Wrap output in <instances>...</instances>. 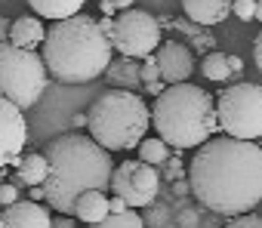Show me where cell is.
<instances>
[{"mask_svg":"<svg viewBox=\"0 0 262 228\" xmlns=\"http://www.w3.org/2000/svg\"><path fill=\"white\" fill-rule=\"evenodd\" d=\"M167 86H170V83H167V80L161 77V80H151V83H145V93H151V96L158 99V96H161V93H164Z\"/></svg>","mask_w":262,"mask_h":228,"instance_id":"cell-28","label":"cell"},{"mask_svg":"<svg viewBox=\"0 0 262 228\" xmlns=\"http://www.w3.org/2000/svg\"><path fill=\"white\" fill-rule=\"evenodd\" d=\"M136 0H99V10H102V16H117V13H123V10H129Z\"/></svg>","mask_w":262,"mask_h":228,"instance_id":"cell-24","label":"cell"},{"mask_svg":"<svg viewBox=\"0 0 262 228\" xmlns=\"http://www.w3.org/2000/svg\"><path fill=\"white\" fill-rule=\"evenodd\" d=\"M111 43H114V50L120 56L145 59V56H151L161 47V22L148 10L129 7V10H123V13L114 16Z\"/></svg>","mask_w":262,"mask_h":228,"instance_id":"cell-8","label":"cell"},{"mask_svg":"<svg viewBox=\"0 0 262 228\" xmlns=\"http://www.w3.org/2000/svg\"><path fill=\"white\" fill-rule=\"evenodd\" d=\"M176 225H179V228H198V225H201V213H198L194 207H188V210H179V216H176Z\"/></svg>","mask_w":262,"mask_h":228,"instance_id":"cell-26","label":"cell"},{"mask_svg":"<svg viewBox=\"0 0 262 228\" xmlns=\"http://www.w3.org/2000/svg\"><path fill=\"white\" fill-rule=\"evenodd\" d=\"M219 130L237 139H262V86L259 83H231L216 99Z\"/></svg>","mask_w":262,"mask_h":228,"instance_id":"cell-7","label":"cell"},{"mask_svg":"<svg viewBox=\"0 0 262 228\" xmlns=\"http://www.w3.org/2000/svg\"><path fill=\"white\" fill-rule=\"evenodd\" d=\"M231 4L234 0H182V10L194 25H219L231 16Z\"/></svg>","mask_w":262,"mask_h":228,"instance_id":"cell-13","label":"cell"},{"mask_svg":"<svg viewBox=\"0 0 262 228\" xmlns=\"http://www.w3.org/2000/svg\"><path fill=\"white\" fill-rule=\"evenodd\" d=\"M10 40L25 47V50H37L43 40H47V31H43V22L37 16H19L13 25H10Z\"/></svg>","mask_w":262,"mask_h":228,"instance_id":"cell-17","label":"cell"},{"mask_svg":"<svg viewBox=\"0 0 262 228\" xmlns=\"http://www.w3.org/2000/svg\"><path fill=\"white\" fill-rule=\"evenodd\" d=\"M108 203H111V213H120V210H126L129 203L120 197V194H114V197H108Z\"/></svg>","mask_w":262,"mask_h":228,"instance_id":"cell-31","label":"cell"},{"mask_svg":"<svg viewBox=\"0 0 262 228\" xmlns=\"http://www.w3.org/2000/svg\"><path fill=\"white\" fill-rule=\"evenodd\" d=\"M222 228H262V216L256 213H241V216H228V222Z\"/></svg>","mask_w":262,"mask_h":228,"instance_id":"cell-22","label":"cell"},{"mask_svg":"<svg viewBox=\"0 0 262 228\" xmlns=\"http://www.w3.org/2000/svg\"><path fill=\"white\" fill-rule=\"evenodd\" d=\"M228 68H231V74H241V68H244V62H241L237 56H228Z\"/></svg>","mask_w":262,"mask_h":228,"instance_id":"cell-33","label":"cell"},{"mask_svg":"<svg viewBox=\"0 0 262 228\" xmlns=\"http://www.w3.org/2000/svg\"><path fill=\"white\" fill-rule=\"evenodd\" d=\"M155 59L161 65V77L167 83H185L194 71V53L179 43V40H161V47L155 50Z\"/></svg>","mask_w":262,"mask_h":228,"instance_id":"cell-11","label":"cell"},{"mask_svg":"<svg viewBox=\"0 0 262 228\" xmlns=\"http://www.w3.org/2000/svg\"><path fill=\"white\" fill-rule=\"evenodd\" d=\"M114 16H68L50 25L43 40V62L50 74L62 83H90L108 71L114 62L111 43Z\"/></svg>","mask_w":262,"mask_h":228,"instance_id":"cell-2","label":"cell"},{"mask_svg":"<svg viewBox=\"0 0 262 228\" xmlns=\"http://www.w3.org/2000/svg\"><path fill=\"white\" fill-rule=\"evenodd\" d=\"M256 19L262 22V0H256Z\"/></svg>","mask_w":262,"mask_h":228,"instance_id":"cell-35","label":"cell"},{"mask_svg":"<svg viewBox=\"0 0 262 228\" xmlns=\"http://www.w3.org/2000/svg\"><path fill=\"white\" fill-rule=\"evenodd\" d=\"M253 59H256V68L262 71V31H259L256 40H253Z\"/></svg>","mask_w":262,"mask_h":228,"instance_id":"cell-30","label":"cell"},{"mask_svg":"<svg viewBox=\"0 0 262 228\" xmlns=\"http://www.w3.org/2000/svg\"><path fill=\"white\" fill-rule=\"evenodd\" d=\"M173 191H176V194H188V191H191V182H188V179H179Z\"/></svg>","mask_w":262,"mask_h":228,"instance_id":"cell-34","label":"cell"},{"mask_svg":"<svg viewBox=\"0 0 262 228\" xmlns=\"http://www.w3.org/2000/svg\"><path fill=\"white\" fill-rule=\"evenodd\" d=\"M231 16H237L241 22H253L256 19V0H234V4H231Z\"/></svg>","mask_w":262,"mask_h":228,"instance_id":"cell-23","label":"cell"},{"mask_svg":"<svg viewBox=\"0 0 262 228\" xmlns=\"http://www.w3.org/2000/svg\"><path fill=\"white\" fill-rule=\"evenodd\" d=\"M191 194L219 216L250 213L262 200V148L256 139H207L188 164Z\"/></svg>","mask_w":262,"mask_h":228,"instance_id":"cell-1","label":"cell"},{"mask_svg":"<svg viewBox=\"0 0 262 228\" xmlns=\"http://www.w3.org/2000/svg\"><path fill=\"white\" fill-rule=\"evenodd\" d=\"M151 127L170 148H201L219 130L216 99L194 83H170L151 105Z\"/></svg>","mask_w":262,"mask_h":228,"instance_id":"cell-4","label":"cell"},{"mask_svg":"<svg viewBox=\"0 0 262 228\" xmlns=\"http://www.w3.org/2000/svg\"><path fill=\"white\" fill-rule=\"evenodd\" d=\"M47 83L50 68L43 56L13 40H0V96H7L19 108H31L47 93Z\"/></svg>","mask_w":262,"mask_h":228,"instance_id":"cell-6","label":"cell"},{"mask_svg":"<svg viewBox=\"0 0 262 228\" xmlns=\"http://www.w3.org/2000/svg\"><path fill=\"white\" fill-rule=\"evenodd\" d=\"M4 173H7V167H4V170H0V179H4Z\"/></svg>","mask_w":262,"mask_h":228,"instance_id":"cell-36","label":"cell"},{"mask_svg":"<svg viewBox=\"0 0 262 228\" xmlns=\"http://www.w3.org/2000/svg\"><path fill=\"white\" fill-rule=\"evenodd\" d=\"M90 228H145V219H142V213H136L133 207H126V210H120V213H108L102 222H96V225H90Z\"/></svg>","mask_w":262,"mask_h":228,"instance_id":"cell-19","label":"cell"},{"mask_svg":"<svg viewBox=\"0 0 262 228\" xmlns=\"http://www.w3.org/2000/svg\"><path fill=\"white\" fill-rule=\"evenodd\" d=\"M10 25L13 22H7L4 16H0V40H10Z\"/></svg>","mask_w":262,"mask_h":228,"instance_id":"cell-32","label":"cell"},{"mask_svg":"<svg viewBox=\"0 0 262 228\" xmlns=\"http://www.w3.org/2000/svg\"><path fill=\"white\" fill-rule=\"evenodd\" d=\"M50 176V161L43 151H28L16 161V182L25 185V188H34V185H43Z\"/></svg>","mask_w":262,"mask_h":228,"instance_id":"cell-14","label":"cell"},{"mask_svg":"<svg viewBox=\"0 0 262 228\" xmlns=\"http://www.w3.org/2000/svg\"><path fill=\"white\" fill-rule=\"evenodd\" d=\"M43 154L50 161V176L43 182V191H47V203L56 213L74 216V203L83 191L111 188V173H114L111 151L102 148L93 136H80V133L56 136L43 148Z\"/></svg>","mask_w":262,"mask_h":228,"instance_id":"cell-3","label":"cell"},{"mask_svg":"<svg viewBox=\"0 0 262 228\" xmlns=\"http://www.w3.org/2000/svg\"><path fill=\"white\" fill-rule=\"evenodd\" d=\"M53 228H77V222H74L71 216H65V213H59V216L53 219Z\"/></svg>","mask_w":262,"mask_h":228,"instance_id":"cell-29","label":"cell"},{"mask_svg":"<svg viewBox=\"0 0 262 228\" xmlns=\"http://www.w3.org/2000/svg\"><path fill=\"white\" fill-rule=\"evenodd\" d=\"M16 200H22V197H19V188H16L13 182H0V207H10V203H16Z\"/></svg>","mask_w":262,"mask_h":228,"instance_id":"cell-27","label":"cell"},{"mask_svg":"<svg viewBox=\"0 0 262 228\" xmlns=\"http://www.w3.org/2000/svg\"><path fill=\"white\" fill-rule=\"evenodd\" d=\"M151 80H161V65H158L155 53L142 59V83H151Z\"/></svg>","mask_w":262,"mask_h":228,"instance_id":"cell-25","label":"cell"},{"mask_svg":"<svg viewBox=\"0 0 262 228\" xmlns=\"http://www.w3.org/2000/svg\"><path fill=\"white\" fill-rule=\"evenodd\" d=\"M90 136L108 151L139 148L151 127V108L133 89H108L86 111Z\"/></svg>","mask_w":262,"mask_h":228,"instance_id":"cell-5","label":"cell"},{"mask_svg":"<svg viewBox=\"0 0 262 228\" xmlns=\"http://www.w3.org/2000/svg\"><path fill=\"white\" fill-rule=\"evenodd\" d=\"M0 228H53V216L28 197L0 210Z\"/></svg>","mask_w":262,"mask_h":228,"instance_id":"cell-12","label":"cell"},{"mask_svg":"<svg viewBox=\"0 0 262 228\" xmlns=\"http://www.w3.org/2000/svg\"><path fill=\"white\" fill-rule=\"evenodd\" d=\"M167 157H170V145H167V139H142L139 142V161H145V164H151V167H158V164H167Z\"/></svg>","mask_w":262,"mask_h":228,"instance_id":"cell-21","label":"cell"},{"mask_svg":"<svg viewBox=\"0 0 262 228\" xmlns=\"http://www.w3.org/2000/svg\"><path fill=\"white\" fill-rule=\"evenodd\" d=\"M201 74L207 80H228L231 77V68H228V56L225 53H207L204 62H201Z\"/></svg>","mask_w":262,"mask_h":228,"instance_id":"cell-20","label":"cell"},{"mask_svg":"<svg viewBox=\"0 0 262 228\" xmlns=\"http://www.w3.org/2000/svg\"><path fill=\"white\" fill-rule=\"evenodd\" d=\"M111 191L120 194L133 210H142V207L155 203V197L161 191V176L145 161H123L111 173Z\"/></svg>","mask_w":262,"mask_h":228,"instance_id":"cell-9","label":"cell"},{"mask_svg":"<svg viewBox=\"0 0 262 228\" xmlns=\"http://www.w3.org/2000/svg\"><path fill=\"white\" fill-rule=\"evenodd\" d=\"M105 77L117 89H139V86H145L142 83V65L136 59H129V56H120L117 62H111L108 71H105Z\"/></svg>","mask_w":262,"mask_h":228,"instance_id":"cell-16","label":"cell"},{"mask_svg":"<svg viewBox=\"0 0 262 228\" xmlns=\"http://www.w3.org/2000/svg\"><path fill=\"white\" fill-rule=\"evenodd\" d=\"M25 108L0 96V170L16 164L28 145V124H25Z\"/></svg>","mask_w":262,"mask_h":228,"instance_id":"cell-10","label":"cell"},{"mask_svg":"<svg viewBox=\"0 0 262 228\" xmlns=\"http://www.w3.org/2000/svg\"><path fill=\"white\" fill-rule=\"evenodd\" d=\"M108 213H111L108 194H105V191H99V188H93V191H83V194L77 197V203H74V216H77L80 222H86V225H96V222H102Z\"/></svg>","mask_w":262,"mask_h":228,"instance_id":"cell-15","label":"cell"},{"mask_svg":"<svg viewBox=\"0 0 262 228\" xmlns=\"http://www.w3.org/2000/svg\"><path fill=\"white\" fill-rule=\"evenodd\" d=\"M83 4H86V0H28V7H31L37 16L50 19V22H59V19H68V16H77Z\"/></svg>","mask_w":262,"mask_h":228,"instance_id":"cell-18","label":"cell"}]
</instances>
